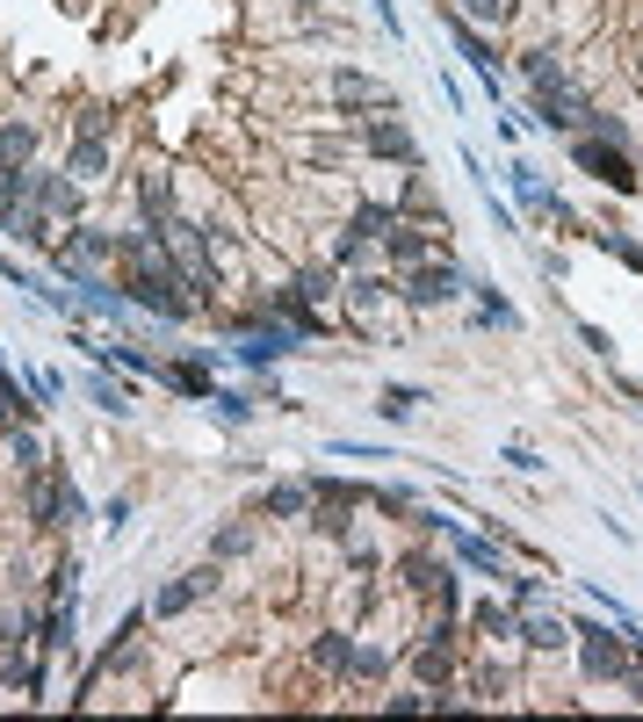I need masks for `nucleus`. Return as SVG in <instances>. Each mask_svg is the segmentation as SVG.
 <instances>
[{
    "mask_svg": "<svg viewBox=\"0 0 643 722\" xmlns=\"http://www.w3.org/2000/svg\"><path fill=\"white\" fill-rule=\"evenodd\" d=\"M290 347H296V326H253V332H239V361H246V369H275Z\"/></svg>",
    "mask_w": 643,
    "mask_h": 722,
    "instance_id": "nucleus-5",
    "label": "nucleus"
},
{
    "mask_svg": "<svg viewBox=\"0 0 643 722\" xmlns=\"http://www.w3.org/2000/svg\"><path fill=\"white\" fill-rule=\"evenodd\" d=\"M600 246H608L614 260H629V268H643V246H636V239H622V232H600Z\"/></svg>",
    "mask_w": 643,
    "mask_h": 722,
    "instance_id": "nucleus-29",
    "label": "nucleus"
},
{
    "mask_svg": "<svg viewBox=\"0 0 643 722\" xmlns=\"http://www.w3.org/2000/svg\"><path fill=\"white\" fill-rule=\"evenodd\" d=\"M383 253L398 260V268H419V260H427V232H413V224H391V232H383Z\"/></svg>",
    "mask_w": 643,
    "mask_h": 722,
    "instance_id": "nucleus-13",
    "label": "nucleus"
},
{
    "mask_svg": "<svg viewBox=\"0 0 643 722\" xmlns=\"http://www.w3.org/2000/svg\"><path fill=\"white\" fill-rule=\"evenodd\" d=\"M159 383L181 391V397H195V405L210 397V369H203V361H174V369H159Z\"/></svg>",
    "mask_w": 643,
    "mask_h": 722,
    "instance_id": "nucleus-14",
    "label": "nucleus"
},
{
    "mask_svg": "<svg viewBox=\"0 0 643 722\" xmlns=\"http://www.w3.org/2000/svg\"><path fill=\"white\" fill-rule=\"evenodd\" d=\"M419 405H427V397H419L413 383H383V397H376V413H383V419H413Z\"/></svg>",
    "mask_w": 643,
    "mask_h": 722,
    "instance_id": "nucleus-17",
    "label": "nucleus"
},
{
    "mask_svg": "<svg viewBox=\"0 0 643 722\" xmlns=\"http://www.w3.org/2000/svg\"><path fill=\"white\" fill-rule=\"evenodd\" d=\"M470 629H477V636H514V629H521V621H514V607L485 600V607H477V614H470Z\"/></svg>",
    "mask_w": 643,
    "mask_h": 722,
    "instance_id": "nucleus-19",
    "label": "nucleus"
},
{
    "mask_svg": "<svg viewBox=\"0 0 643 722\" xmlns=\"http://www.w3.org/2000/svg\"><path fill=\"white\" fill-rule=\"evenodd\" d=\"M102 167H109V153H102V138H80L72 145V181H80V189H94V181H102Z\"/></svg>",
    "mask_w": 643,
    "mask_h": 722,
    "instance_id": "nucleus-15",
    "label": "nucleus"
},
{
    "mask_svg": "<svg viewBox=\"0 0 643 722\" xmlns=\"http://www.w3.org/2000/svg\"><path fill=\"white\" fill-rule=\"evenodd\" d=\"M296 290H304V304H326V296L340 290V275H332V268H304V275H296Z\"/></svg>",
    "mask_w": 643,
    "mask_h": 722,
    "instance_id": "nucleus-23",
    "label": "nucleus"
},
{
    "mask_svg": "<svg viewBox=\"0 0 643 722\" xmlns=\"http://www.w3.org/2000/svg\"><path fill=\"white\" fill-rule=\"evenodd\" d=\"M138 210L153 217V232H167V224H174V173H145V181H138Z\"/></svg>",
    "mask_w": 643,
    "mask_h": 722,
    "instance_id": "nucleus-8",
    "label": "nucleus"
},
{
    "mask_svg": "<svg viewBox=\"0 0 643 722\" xmlns=\"http://www.w3.org/2000/svg\"><path fill=\"white\" fill-rule=\"evenodd\" d=\"M88 391H94V405H102V413H131V397H123V391H116V383H102V376H94V383H88Z\"/></svg>",
    "mask_w": 643,
    "mask_h": 722,
    "instance_id": "nucleus-30",
    "label": "nucleus"
},
{
    "mask_svg": "<svg viewBox=\"0 0 643 722\" xmlns=\"http://www.w3.org/2000/svg\"><path fill=\"white\" fill-rule=\"evenodd\" d=\"M441 22H449V36H455V52H463V58H470V66H477V80H485V87H492V94H499V58H492V44H485V36H477V22H463V15H441Z\"/></svg>",
    "mask_w": 643,
    "mask_h": 722,
    "instance_id": "nucleus-6",
    "label": "nucleus"
},
{
    "mask_svg": "<svg viewBox=\"0 0 643 722\" xmlns=\"http://www.w3.org/2000/svg\"><path fill=\"white\" fill-rule=\"evenodd\" d=\"M30 397H36V405H52V397H58V376H44V369H30Z\"/></svg>",
    "mask_w": 643,
    "mask_h": 722,
    "instance_id": "nucleus-32",
    "label": "nucleus"
},
{
    "mask_svg": "<svg viewBox=\"0 0 643 722\" xmlns=\"http://www.w3.org/2000/svg\"><path fill=\"white\" fill-rule=\"evenodd\" d=\"M383 290H391L383 275H362V282H348V296H354V311H362V318H369V311L383 304Z\"/></svg>",
    "mask_w": 643,
    "mask_h": 722,
    "instance_id": "nucleus-25",
    "label": "nucleus"
},
{
    "mask_svg": "<svg viewBox=\"0 0 643 722\" xmlns=\"http://www.w3.org/2000/svg\"><path fill=\"white\" fill-rule=\"evenodd\" d=\"M391 224H398V210H391V203H362V210H354V224H348V232H354V239H383Z\"/></svg>",
    "mask_w": 643,
    "mask_h": 722,
    "instance_id": "nucleus-18",
    "label": "nucleus"
},
{
    "mask_svg": "<svg viewBox=\"0 0 643 722\" xmlns=\"http://www.w3.org/2000/svg\"><path fill=\"white\" fill-rule=\"evenodd\" d=\"M210 593H217V556H210V564H195V571H181L174 585H159V593H153V614L174 621V614H189L195 600H210Z\"/></svg>",
    "mask_w": 643,
    "mask_h": 722,
    "instance_id": "nucleus-3",
    "label": "nucleus"
},
{
    "mask_svg": "<svg viewBox=\"0 0 643 722\" xmlns=\"http://www.w3.org/2000/svg\"><path fill=\"white\" fill-rule=\"evenodd\" d=\"M441 578H449V571H441L435 556H405V585H413V593H435Z\"/></svg>",
    "mask_w": 643,
    "mask_h": 722,
    "instance_id": "nucleus-22",
    "label": "nucleus"
},
{
    "mask_svg": "<svg viewBox=\"0 0 643 722\" xmlns=\"http://www.w3.org/2000/svg\"><path fill=\"white\" fill-rule=\"evenodd\" d=\"M304 8H318V0H304Z\"/></svg>",
    "mask_w": 643,
    "mask_h": 722,
    "instance_id": "nucleus-34",
    "label": "nucleus"
},
{
    "mask_svg": "<svg viewBox=\"0 0 643 722\" xmlns=\"http://www.w3.org/2000/svg\"><path fill=\"white\" fill-rule=\"evenodd\" d=\"M36 159V123H0V167H30Z\"/></svg>",
    "mask_w": 643,
    "mask_h": 722,
    "instance_id": "nucleus-11",
    "label": "nucleus"
},
{
    "mask_svg": "<svg viewBox=\"0 0 643 722\" xmlns=\"http://www.w3.org/2000/svg\"><path fill=\"white\" fill-rule=\"evenodd\" d=\"M312 657H318V665H326V672H348V657H354V643H348V636H340V629H326V636H318V643H312Z\"/></svg>",
    "mask_w": 643,
    "mask_h": 722,
    "instance_id": "nucleus-20",
    "label": "nucleus"
},
{
    "mask_svg": "<svg viewBox=\"0 0 643 722\" xmlns=\"http://www.w3.org/2000/svg\"><path fill=\"white\" fill-rule=\"evenodd\" d=\"M514 636H521L528 651H572V621H564V614H528Z\"/></svg>",
    "mask_w": 643,
    "mask_h": 722,
    "instance_id": "nucleus-9",
    "label": "nucleus"
},
{
    "mask_svg": "<svg viewBox=\"0 0 643 722\" xmlns=\"http://www.w3.org/2000/svg\"><path fill=\"white\" fill-rule=\"evenodd\" d=\"M362 138H369V153H391V159H405V167H413V159H419L413 131H405V123H391V109H383V116H369V123H362Z\"/></svg>",
    "mask_w": 643,
    "mask_h": 722,
    "instance_id": "nucleus-7",
    "label": "nucleus"
},
{
    "mask_svg": "<svg viewBox=\"0 0 643 722\" xmlns=\"http://www.w3.org/2000/svg\"><path fill=\"white\" fill-rule=\"evenodd\" d=\"M572 167L593 173V181H600V189H614V195L636 189V167H629V153H622V145H608V138H578V145H572Z\"/></svg>",
    "mask_w": 643,
    "mask_h": 722,
    "instance_id": "nucleus-2",
    "label": "nucleus"
},
{
    "mask_svg": "<svg viewBox=\"0 0 643 722\" xmlns=\"http://www.w3.org/2000/svg\"><path fill=\"white\" fill-rule=\"evenodd\" d=\"M312 506H318L312 477H296V484H275V492H268V514H275V520H304Z\"/></svg>",
    "mask_w": 643,
    "mask_h": 722,
    "instance_id": "nucleus-10",
    "label": "nucleus"
},
{
    "mask_svg": "<svg viewBox=\"0 0 643 722\" xmlns=\"http://www.w3.org/2000/svg\"><path fill=\"white\" fill-rule=\"evenodd\" d=\"M8 448H15V463H22V470H44V441H36L30 427H15V433H8Z\"/></svg>",
    "mask_w": 643,
    "mask_h": 722,
    "instance_id": "nucleus-24",
    "label": "nucleus"
},
{
    "mask_svg": "<svg viewBox=\"0 0 643 722\" xmlns=\"http://www.w3.org/2000/svg\"><path fill=\"white\" fill-rule=\"evenodd\" d=\"M203 405H210V413H217V419H225V427H246V419H253V405H246L239 391H210Z\"/></svg>",
    "mask_w": 643,
    "mask_h": 722,
    "instance_id": "nucleus-21",
    "label": "nucleus"
},
{
    "mask_svg": "<svg viewBox=\"0 0 643 722\" xmlns=\"http://www.w3.org/2000/svg\"><path fill=\"white\" fill-rule=\"evenodd\" d=\"M463 290H470V282L455 275L449 260H441V268H435V260H419L413 275H405V304H419V311H435V304H455Z\"/></svg>",
    "mask_w": 643,
    "mask_h": 722,
    "instance_id": "nucleus-4",
    "label": "nucleus"
},
{
    "mask_svg": "<svg viewBox=\"0 0 643 722\" xmlns=\"http://www.w3.org/2000/svg\"><path fill=\"white\" fill-rule=\"evenodd\" d=\"M572 643H578V657H586V679H600V687H622L629 679V629L614 636L600 621H572Z\"/></svg>",
    "mask_w": 643,
    "mask_h": 722,
    "instance_id": "nucleus-1",
    "label": "nucleus"
},
{
    "mask_svg": "<svg viewBox=\"0 0 643 722\" xmlns=\"http://www.w3.org/2000/svg\"><path fill=\"white\" fill-rule=\"evenodd\" d=\"M246 550H253V528H225L210 542V556H246Z\"/></svg>",
    "mask_w": 643,
    "mask_h": 722,
    "instance_id": "nucleus-26",
    "label": "nucleus"
},
{
    "mask_svg": "<svg viewBox=\"0 0 643 722\" xmlns=\"http://www.w3.org/2000/svg\"><path fill=\"white\" fill-rule=\"evenodd\" d=\"M332 94L348 109H391V94H383L376 80H362V72H332Z\"/></svg>",
    "mask_w": 643,
    "mask_h": 722,
    "instance_id": "nucleus-12",
    "label": "nucleus"
},
{
    "mask_svg": "<svg viewBox=\"0 0 643 722\" xmlns=\"http://www.w3.org/2000/svg\"><path fill=\"white\" fill-rule=\"evenodd\" d=\"M521 72H528V80H550L556 58H550V52H528V58H521Z\"/></svg>",
    "mask_w": 643,
    "mask_h": 722,
    "instance_id": "nucleus-33",
    "label": "nucleus"
},
{
    "mask_svg": "<svg viewBox=\"0 0 643 722\" xmlns=\"http://www.w3.org/2000/svg\"><path fill=\"white\" fill-rule=\"evenodd\" d=\"M477 693H485V701H506V693H514V679H506L499 665H485V672H477Z\"/></svg>",
    "mask_w": 643,
    "mask_h": 722,
    "instance_id": "nucleus-28",
    "label": "nucleus"
},
{
    "mask_svg": "<svg viewBox=\"0 0 643 722\" xmlns=\"http://www.w3.org/2000/svg\"><path fill=\"white\" fill-rule=\"evenodd\" d=\"M348 672H369V679H383V672H391V651H369V643H362V651L348 657Z\"/></svg>",
    "mask_w": 643,
    "mask_h": 722,
    "instance_id": "nucleus-27",
    "label": "nucleus"
},
{
    "mask_svg": "<svg viewBox=\"0 0 643 722\" xmlns=\"http://www.w3.org/2000/svg\"><path fill=\"white\" fill-rule=\"evenodd\" d=\"M30 413H44V405H36V397H30V383L0 376V419H15V427H22V419H30Z\"/></svg>",
    "mask_w": 643,
    "mask_h": 722,
    "instance_id": "nucleus-16",
    "label": "nucleus"
},
{
    "mask_svg": "<svg viewBox=\"0 0 643 722\" xmlns=\"http://www.w3.org/2000/svg\"><path fill=\"white\" fill-rule=\"evenodd\" d=\"M470 15L463 22H506V0H463Z\"/></svg>",
    "mask_w": 643,
    "mask_h": 722,
    "instance_id": "nucleus-31",
    "label": "nucleus"
}]
</instances>
